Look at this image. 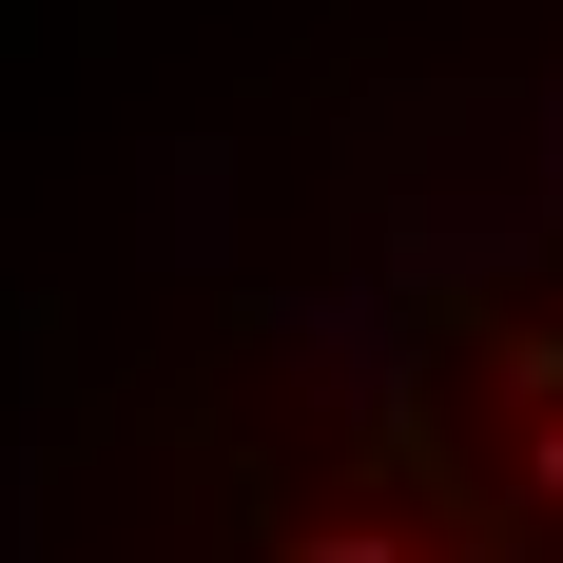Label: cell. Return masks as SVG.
Segmentation results:
<instances>
[{
    "label": "cell",
    "mask_w": 563,
    "mask_h": 563,
    "mask_svg": "<svg viewBox=\"0 0 563 563\" xmlns=\"http://www.w3.org/2000/svg\"><path fill=\"white\" fill-rule=\"evenodd\" d=\"M525 486H544V525H563V408H544V428H525Z\"/></svg>",
    "instance_id": "cell-2"
},
{
    "label": "cell",
    "mask_w": 563,
    "mask_h": 563,
    "mask_svg": "<svg viewBox=\"0 0 563 563\" xmlns=\"http://www.w3.org/2000/svg\"><path fill=\"white\" fill-rule=\"evenodd\" d=\"M273 563H428V544H408V525L389 506H311V525H291V544Z\"/></svg>",
    "instance_id": "cell-1"
}]
</instances>
